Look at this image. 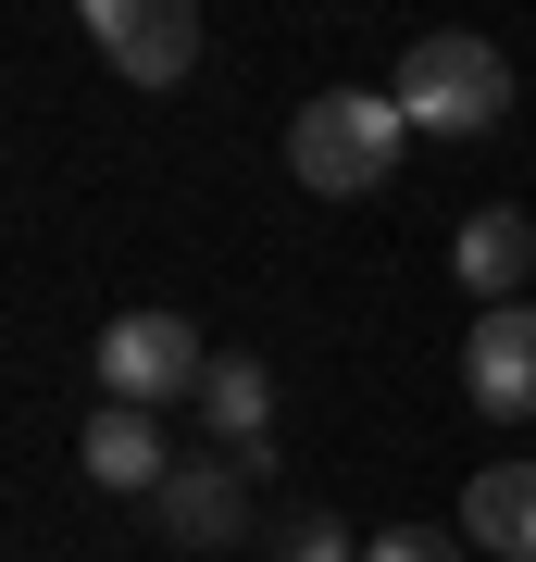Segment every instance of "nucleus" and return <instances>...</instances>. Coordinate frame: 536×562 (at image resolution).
Segmentation results:
<instances>
[{
	"instance_id": "nucleus-1",
	"label": "nucleus",
	"mask_w": 536,
	"mask_h": 562,
	"mask_svg": "<svg viewBox=\"0 0 536 562\" xmlns=\"http://www.w3.org/2000/svg\"><path fill=\"white\" fill-rule=\"evenodd\" d=\"M399 150H412V113H399L387 88H324V101L287 113V176L312 188V201H375L399 176Z\"/></svg>"
},
{
	"instance_id": "nucleus-2",
	"label": "nucleus",
	"mask_w": 536,
	"mask_h": 562,
	"mask_svg": "<svg viewBox=\"0 0 536 562\" xmlns=\"http://www.w3.org/2000/svg\"><path fill=\"white\" fill-rule=\"evenodd\" d=\"M387 101L412 113V138H487V125L512 113V63H499L487 38H461V25H437V38L399 50Z\"/></svg>"
},
{
	"instance_id": "nucleus-3",
	"label": "nucleus",
	"mask_w": 536,
	"mask_h": 562,
	"mask_svg": "<svg viewBox=\"0 0 536 562\" xmlns=\"http://www.w3.org/2000/svg\"><path fill=\"white\" fill-rule=\"evenodd\" d=\"M199 375H213V350H199L187 313H113L100 325V401L162 413V401H199Z\"/></svg>"
},
{
	"instance_id": "nucleus-4",
	"label": "nucleus",
	"mask_w": 536,
	"mask_h": 562,
	"mask_svg": "<svg viewBox=\"0 0 536 562\" xmlns=\"http://www.w3.org/2000/svg\"><path fill=\"white\" fill-rule=\"evenodd\" d=\"M88 38H100V63L125 88H175L199 63V13L187 0H88Z\"/></svg>"
},
{
	"instance_id": "nucleus-5",
	"label": "nucleus",
	"mask_w": 536,
	"mask_h": 562,
	"mask_svg": "<svg viewBox=\"0 0 536 562\" xmlns=\"http://www.w3.org/2000/svg\"><path fill=\"white\" fill-rule=\"evenodd\" d=\"M461 387H475V413H499V425L536 413V301L475 313V338H461Z\"/></svg>"
},
{
	"instance_id": "nucleus-6",
	"label": "nucleus",
	"mask_w": 536,
	"mask_h": 562,
	"mask_svg": "<svg viewBox=\"0 0 536 562\" xmlns=\"http://www.w3.org/2000/svg\"><path fill=\"white\" fill-rule=\"evenodd\" d=\"M162 538H175V550H238L250 538V462H175Z\"/></svg>"
},
{
	"instance_id": "nucleus-7",
	"label": "nucleus",
	"mask_w": 536,
	"mask_h": 562,
	"mask_svg": "<svg viewBox=\"0 0 536 562\" xmlns=\"http://www.w3.org/2000/svg\"><path fill=\"white\" fill-rule=\"evenodd\" d=\"M76 462H88L100 487H125V501H162V487H175V450H162V413H125V401H100V413H88Z\"/></svg>"
},
{
	"instance_id": "nucleus-8",
	"label": "nucleus",
	"mask_w": 536,
	"mask_h": 562,
	"mask_svg": "<svg viewBox=\"0 0 536 562\" xmlns=\"http://www.w3.org/2000/svg\"><path fill=\"white\" fill-rule=\"evenodd\" d=\"M449 276H461V288H475V301L499 313V301H512V288L536 276V225H524L512 201H487V213H461V238H449Z\"/></svg>"
},
{
	"instance_id": "nucleus-9",
	"label": "nucleus",
	"mask_w": 536,
	"mask_h": 562,
	"mask_svg": "<svg viewBox=\"0 0 536 562\" xmlns=\"http://www.w3.org/2000/svg\"><path fill=\"white\" fill-rule=\"evenodd\" d=\"M199 413H213V438L238 462H275V375H262L250 350H213V375H199Z\"/></svg>"
},
{
	"instance_id": "nucleus-10",
	"label": "nucleus",
	"mask_w": 536,
	"mask_h": 562,
	"mask_svg": "<svg viewBox=\"0 0 536 562\" xmlns=\"http://www.w3.org/2000/svg\"><path fill=\"white\" fill-rule=\"evenodd\" d=\"M461 538L499 550V562H536V462H487L461 487Z\"/></svg>"
},
{
	"instance_id": "nucleus-11",
	"label": "nucleus",
	"mask_w": 536,
	"mask_h": 562,
	"mask_svg": "<svg viewBox=\"0 0 536 562\" xmlns=\"http://www.w3.org/2000/svg\"><path fill=\"white\" fill-rule=\"evenodd\" d=\"M275 562H362V538L338 513H275Z\"/></svg>"
},
{
	"instance_id": "nucleus-12",
	"label": "nucleus",
	"mask_w": 536,
	"mask_h": 562,
	"mask_svg": "<svg viewBox=\"0 0 536 562\" xmlns=\"http://www.w3.org/2000/svg\"><path fill=\"white\" fill-rule=\"evenodd\" d=\"M362 562H461V525H375Z\"/></svg>"
}]
</instances>
